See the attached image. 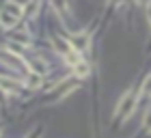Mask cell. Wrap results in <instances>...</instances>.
<instances>
[{"instance_id":"obj_13","label":"cell","mask_w":151,"mask_h":138,"mask_svg":"<svg viewBox=\"0 0 151 138\" xmlns=\"http://www.w3.org/2000/svg\"><path fill=\"white\" fill-rule=\"evenodd\" d=\"M13 2H17L19 6H22V4H28V2H30V0H13Z\"/></svg>"},{"instance_id":"obj_1","label":"cell","mask_w":151,"mask_h":138,"mask_svg":"<svg viewBox=\"0 0 151 138\" xmlns=\"http://www.w3.org/2000/svg\"><path fill=\"white\" fill-rule=\"evenodd\" d=\"M69 43L76 52H82V50H86L88 45H91V34L88 32H76L69 37Z\"/></svg>"},{"instance_id":"obj_7","label":"cell","mask_w":151,"mask_h":138,"mask_svg":"<svg viewBox=\"0 0 151 138\" xmlns=\"http://www.w3.org/2000/svg\"><path fill=\"white\" fill-rule=\"evenodd\" d=\"M4 9L9 11V13H13L15 17H22V6H19L17 2H13V0H11V2H6V4H4Z\"/></svg>"},{"instance_id":"obj_6","label":"cell","mask_w":151,"mask_h":138,"mask_svg":"<svg viewBox=\"0 0 151 138\" xmlns=\"http://www.w3.org/2000/svg\"><path fill=\"white\" fill-rule=\"evenodd\" d=\"M73 73L78 75V78H86V75L91 73V67H88V63H82L80 60V63L73 67Z\"/></svg>"},{"instance_id":"obj_14","label":"cell","mask_w":151,"mask_h":138,"mask_svg":"<svg viewBox=\"0 0 151 138\" xmlns=\"http://www.w3.org/2000/svg\"><path fill=\"white\" fill-rule=\"evenodd\" d=\"M138 2H147V4H149V2H151V0H138Z\"/></svg>"},{"instance_id":"obj_2","label":"cell","mask_w":151,"mask_h":138,"mask_svg":"<svg viewBox=\"0 0 151 138\" xmlns=\"http://www.w3.org/2000/svg\"><path fill=\"white\" fill-rule=\"evenodd\" d=\"M134 108H136V97H134V93H127L119 104V114L123 119H129L132 112H134Z\"/></svg>"},{"instance_id":"obj_3","label":"cell","mask_w":151,"mask_h":138,"mask_svg":"<svg viewBox=\"0 0 151 138\" xmlns=\"http://www.w3.org/2000/svg\"><path fill=\"white\" fill-rule=\"evenodd\" d=\"M17 19L19 17H15L13 13H9L6 9L0 11V26H2V28H13V26L17 24Z\"/></svg>"},{"instance_id":"obj_10","label":"cell","mask_w":151,"mask_h":138,"mask_svg":"<svg viewBox=\"0 0 151 138\" xmlns=\"http://www.w3.org/2000/svg\"><path fill=\"white\" fill-rule=\"evenodd\" d=\"M0 84L6 86V88H17V86H22L17 80H11V78H2V80H0Z\"/></svg>"},{"instance_id":"obj_9","label":"cell","mask_w":151,"mask_h":138,"mask_svg":"<svg viewBox=\"0 0 151 138\" xmlns=\"http://www.w3.org/2000/svg\"><path fill=\"white\" fill-rule=\"evenodd\" d=\"M26 86H30V88H37V86H41V75H37V73H30V78L26 80Z\"/></svg>"},{"instance_id":"obj_4","label":"cell","mask_w":151,"mask_h":138,"mask_svg":"<svg viewBox=\"0 0 151 138\" xmlns=\"http://www.w3.org/2000/svg\"><path fill=\"white\" fill-rule=\"evenodd\" d=\"M52 43H54V47L63 54V56H67V54L71 52V43H69V39H60V37H54L52 39Z\"/></svg>"},{"instance_id":"obj_8","label":"cell","mask_w":151,"mask_h":138,"mask_svg":"<svg viewBox=\"0 0 151 138\" xmlns=\"http://www.w3.org/2000/svg\"><path fill=\"white\" fill-rule=\"evenodd\" d=\"M6 50H9L11 54H24V45L15 43V41H9V43H6Z\"/></svg>"},{"instance_id":"obj_5","label":"cell","mask_w":151,"mask_h":138,"mask_svg":"<svg viewBox=\"0 0 151 138\" xmlns=\"http://www.w3.org/2000/svg\"><path fill=\"white\" fill-rule=\"evenodd\" d=\"M30 71L37 73V75H45L47 73V63L41 60V58H32L30 60Z\"/></svg>"},{"instance_id":"obj_12","label":"cell","mask_w":151,"mask_h":138,"mask_svg":"<svg viewBox=\"0 0 151 138\" xmlns=\"http://www.w3.org/2000/svg\"><path fill=\"white\" fill-rule=\"evenodd\" d=\"M145 129H147V132H151V114L147 116V121H145Z\"/></svg>"},{"instance_id":"obj_11","label":"cell","mask_w":151,"mask_h":138,"mask_svg":"<svg viewBox=\"0 0 151 138\" xmlns=\"http://www.w3.org/2000/svg\"><path fill=\"white\" fill-rule=\"evenodd\" d=\"M142 93H145V95H151V75H147L145 84H142Z\"/></svg>"}]
</instances>
